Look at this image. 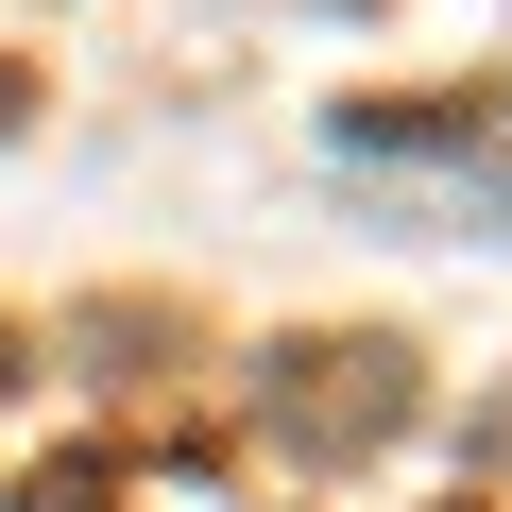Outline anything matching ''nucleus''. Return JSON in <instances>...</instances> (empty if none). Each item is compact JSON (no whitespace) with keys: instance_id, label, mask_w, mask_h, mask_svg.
Segmentation results:
<instances>
[{"instance_id":"1","label":"nucleus","mask_w":512,"mask_h":512,"mask_svg":"<svg viewBox=\"0 0 512 512\" xmlns=\"http://www.w3.org/2000/svg\"><path fill=\"white\" fill-rule=\"evenodd\" d=\"M0 120H18V69H0Z\"/></svg>"}]
</instances>
